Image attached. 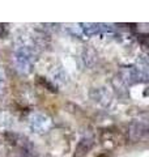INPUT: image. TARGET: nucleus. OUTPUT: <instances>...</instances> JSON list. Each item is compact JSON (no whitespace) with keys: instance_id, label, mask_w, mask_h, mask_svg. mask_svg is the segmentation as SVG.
Returning <instances> with one entry per match:
<instances>
[{"instance_id":"nucleus-4","label":"nucleus","mask_w":149,"mask_h":157,"mask_svg":"<svg viewBox=\"0 0 149 157\" xmlns=\"http://www.w3.org/2000/svg\"><path fill=\"white\" fill-rule=\"evenodd\" d=\"M130 137L132 141H137V140H143L145 139L148 135V126L145 122H133L130 126Z\"/></svg>"},{"instance_id":"nucleus-2","label":"nucleus","mask_w":149,"mask_h":157,"mask_svg":"<svg viewBox=\"0 0 149 157\" xmlns=\"http://www.w3.org/2000/svg\"><path fill=\"white\" fill-rule=\"evenodd\" d=\"M119 76L126 85H135L137 82H145L148 80V76L144 75L136 66L123 67L119 72Z\"/></svg>"},{"instance_id":"nucleus-6","label":"nucleus","mask_w":149,"mask_h":157,"mask_svg":"<svg viewBox=\"0 0 149 157\" xmlns=\"http://www.w3.org/2000/svg\"><path fill=\"white\" fill-rule=\"evenodd\" d=\"M92 147H93V137H89V136L81 137L80 141L76 145V148H74L72 157H86V155L90 152Z\"/></svg>"},{"instance_id":"nucleus-5","label":"nucleus","mask_w":149,"mask_h":157,"mask_svg":"<svg viewBox=\"0 0 149 157\" xmlns=\"http://www.w3.org/2000/svg\"><path fill=\"white\" fill-rule=\"evenodd\" d=\"M80 26L82 29L84 34L86 37H93L97 34H102V33H107L111 32L113 29L109 25H103V24H94V22H88V24H80Z\"/></svg>"},{"instance_id":"nucleus-1","label":"nucleus","mask_w":149,"mask_h":157,"mask_svg":"<svg viewBox=\"0 0 149 157\" xmlns=\"http://www.w3.org/2000/svg\"><path fill=\"white\" fill-rule=\"evenodd\" d=\"M37 56V47L36 43H28V42H20L14 47L12 60L14 68L21 75H29L33 70V66L36 63Z\"/></svg>"},{"instance_id":"nucleus-3","label":"nucleus","mask_w":149,"mask_h":157,"mask_svg":"<svg viewBox=\"0 0 149 157\" xmlns=\"http://www.w3.org/2000/svg\"><path fill=\"white\" fill-rule=\"evenodd\" d=\"M29 126L37 134H44L52 127V121L43 113H32L29 115Z\"/></svg>"},{"instance_id":"nucleus-7","label":"nucleus","mask_w":149,"mask_h":157,"mask_svg":"<svg viewBox=\"0 0 149 157\" xmlns=\"http://www.w3.org/2000/svg\"><path fill=\"white\" fill-rule=\"evenodd\" d=\"M18 157H30V155H28V153H22V152H21V155H20Z\"/></svg>"}]
</instances>
